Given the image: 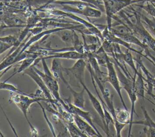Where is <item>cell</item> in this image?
I'll return each mask as SVG.
<instances>
[{
  "label": "cell",
  "instance_id": "obj_17",
  "mask_svg": "<svg viewBox=\"0 0 155 137\" xmlns=\"http://www.w3.org/2000/svg\"><path fill=\"white\" fill-rule=\"evenodd\" d=\"M145 81V78L143 77L142 74L136 76L134 81V89L138 98H141L142 99L145 98V88L144 81Z\"/></svg>",
  "mask_w": 155,
  "mask_h": 137
},
{
  "label": "cell",
  "instance_id": "obj_2",
  "mask_svg": "<svg viewBox=\"0 0 155 137\" xmlns=\"http://www.w3.org/2000/svg\"><path fill=\"white\" fill-rule=\"evenodd\" d=\"M112 61L114 64L122 88H123L125 90H126L131 102V113H130L131 119H130V122L129 124V130H128V136H130L133 122V114L135 113L137 115L135 111V103L138 97L136 95V93L134 89V81L136 80V78L134 79H131L127 76L125 75V73L123 72L122 69L119 67V66L115 62H114L113 61Z\"/></svg>",
  "mask_w": 155,
  "mask_h": 137
},
{
  "label": "cell",
  "instance_id": "obj_4",
  "mask_svg": "<svg viewBox=\"0 0 155 137\" xmlns=\"http://www.w3.org/2000/svg\"><path fill=\"white\" fill-rule=\"evenodd\" d=\"M34 68L36 71V72L41 76L42 79H43L44 83L45 84L46 86L51 92L53 97L55 100L59 102L66 110L68 111V106L66 104L64 99L61 98L60 94H59V84L58 81L54 78L53 74H47L44 73V72H41L39 69L36 68L35 65H34Z\"/></svg>",
  "mask_w": 155,
  "mask_h": 137
},
{
  "label": "cell",
  "instance_id": "obj_30",
  "mask_svg": "<svg viewBox=\"0 0 155 137\" xmlns=\"http://www.w3.org/2000/svg\"><path fill=\"white\" fill-rule=\"evenodd\" d=\"M148 48H147L145 49L143 51H144V52L145 53V55H146L147 56H148V58H150L152 60V61L153 62V64L155 65V57L150 53V50H149Z\"/></svg>",
  "mask_w": 155,
  "mask_h": 137
},
{
  "label": "cell",
  "instance_id": "obj_8",
  "mask_svg": "<svg viewBox=\"0 0 155 137\" xmlns=\"http://www.w3.org/2000/svg\"><path fill=\"white\" fill-rule=\"evenodd\" d=\"M34 65H35V64H33V65H31V67H30L29 68H28L27 69L24 70L23 72L24 75L25 74V75L29 76L35 82V83L37 84V85L42 91L45 97L47 99H48L49 102H50V103L53 102L55 99H53V96H52L51 92H50V90L46 86L45 84L44 83V82L43 79H42V78L41 77V76L35 70Z\"/></svg>",
  "mask_w": 155,
  "mask_h": 137
},
{
  "label": "cell",
  "instance_id": "obj_21",
  "mask_svg": "<svg viewBox=\"0 0 155 137\" xmlns=\"http://www.w3.org/2000/svg\"><path fill=\"white\" fill-rule=\"evenodd\" d=\"M116 119L120 122L129 124L130 122L131 113L125 108H117L116 109Z\"/></svg>",
  "mask_w": 155,
  "mask_h": 137
},
{
  "label": "cell",
  "instance_id": "obj_19",
  "mask_svg": "<svg viewBox=\"0 0 155 137\" xmlns=\"http://www.w3.org/2000/svg\"><path fill=\"white\" fill-rule=\"evenodd\" d=\"M139 13L143 25L155 38V18L152 16V18H150L140 12Z\"/></svg>",
  "mask_w": 155,
  "mask_h": 137
},
{
  "label": "cell",
  "instance_id": "obj_15",
  "mask_svg": "<svg viewBox=\"0 0 155 137\" xmlns=\"http://www.w3.org/2000/svg\"><path fill=\"white\" fill-rule=\"evenodd\" d=\"M50 70L53 76L58 81H62L65 85L69 84L63 75V72H64L63 70V67L58 58L53 59Z\"/></svg>",
  "mask_w": 155,
  "mask_h": 137
},
{
  "label": "cell",
  "instance_id": "obj_29",
  "mask_svg": "<svg viewBox=\"0 0 155 137\" xmlns=\"http://www.w3.org/2000/svg\"><path fill=\"white\" fill-rule=\"evenodd\" d=\"M12 47H13V45L7 44L5 42H4L2 41H1V42H0V54L2 55L6 50H7L9 48H12Z\"/></svg>",
  "mask_w": 155,
  "mask_h": 137
},
{
  "label": "cell",
  "instance_id": "obj_10",
  "mask_svg": "<svg viewBox=\"0 0 155 137\" xmlns=\"http://www.w3.org/2000/svg\"><path fill=\"white\" fill-rule=\"evenodd\" d=\"M64 101H65L66 104L68 106V112H70L72 114H74V115H76L80 116L81 118H82V119H84V120L87 121L96 130V131L99 133L100 136L101 137L102 136V135L99 132V130H97V127H96V125L94 124V122H93V119H92V115L91 114L90 112H89V111H84V110H82V109H81L79 107H78L75 106L73 104H72L68 99H64Z\"/></svg>",
  "mask_w": 155,
  "mask_h": 137
},
{
  "label": "cell",
  "instance_id": "obj_16",
  "mask_svg": "<svg viewBox=\"0 0 155 137\" xmlns=\"http://www.w3.org/2000/svg\"><path fill=\"white\" fill-rule=\"evenodd\" d=\"M67 89L70 91L72 96H73V104L81 109L84 108L85 104V99H84V93L85 92V89L83 87L81 91L76 92L75 91L70 85V83L67 85Z\"/></svg>",
  "mask_w": 155,
  "mask_h": 137
},
{
  "label": "cell",
  "instance_id": "obj_5",
  "mask_svg": "<svg viewBox=\"0 0 155 137\" xmlns=\"http://www.w3.org/2000/svg\"><path fill=\"white\" fill-rule=\"evenodd\" d=\"M106 67L107 68V82H108L112 85V87L114 88L115 91L117 92L120 98V100L122 102V104L123 105L124 108L128 110L122 95V93H121L122 86L120 85V81H119L114 64L113 62V61L111 60V58L110 57L107 59Z\"/></svg>",
  "mask_w": 155,
  "mask_h": 137
},
{
  "label": "cell",
  "instance_id": "obj_18",
  "mask_svg": "<svg viewBox=\"0 0 155 137\" xmlns=\"http://www.w3.org/2000/svg\"><path fill=\"white\" fill-rule=\"evenodd\" d=\"M37 58H38V57L33 56H29V57H27V58L24 59L22 61H21V64L19 67L18 68V69L15 72V73H14L13 75H12L10 76V77H9L8 79H7L5 81L7 82L8 80L10 79V78L13 77L15 75L24 72V70H25L26 69H27L28 68H29L30 67H31V65L35 64V60Z\"/></svg>",
  "mask_w": 155,
  "mask_h": 137
},
{
  "label": "cell",
  "instance_id": "obj_1",
  "mask_svg": "<svg viewBox=\"0 0 155 137\" xmlns=\"http://www.w3.org/2000/svg\"><path fill=\"white\" fill-rule=\"evenodd\" d=\"M10 101L13 102L21 111L23 113L25 118L26 119L30 128V132L32 136H37L38 135V132L37 130L35 129L34 126L31 124L30 121H29L27 113L28 112V109L31 104L33 103H38L41 101H49L44 98H39V97H31L27 95H24L22 94H19L17 93H14L12 92H10Z\"/></svg>",
  "mask_w": 155,
  "mask_h": 137
},
{
  "label": "cell",
  "instance_id": "obj_28",
  "mask_svg": "<svg viewBox=\"0 0 155 137\" xmlns=\"http://www.w3.org/2000/svg\"><path fill=\"white\" fill-rule=\"evenodd\" d=\"M143 132L147 135V136L150 137H155V129L149 127V126H145Z\"/></svg>",
  "mask_w": 155,
  "mask_h": 137
},
{
  "label": "cell",
  "instance_id": "obj_7",
  "mask_svg": "<svg viewBox=\"0 0 155 137\" xmlns=\"http://www.w3.org/2000/svg\"><path fill=\"white\" fill-rule=\"evenodd\" d=\"M61 5L62 6V10L65 12L80 14L91 18H97L102 16L101 11L93 4H87L79 7H71L67 4H61Z\"/></svg>",
  "mask_w": 155,
  "mask_h": 137
},
{
  "label": "cell",
  "instance_id": "obj_27",
  "mask_svg": "<svg viewBox=\"0 0 155 137\" xmlns=\"http://www.w3.org/2000/svg\"><path fill=\"white\" fill-rule=\"evenodd\" d=\"M38 104L40 105V107H41V109H42V112H43V113H44V116L45 117V119H46V121L47 122V124H48V125H49V127H50V130H51V133H52V134H53V136H56V133H55V132H54V128H53V127L52 124H51V122L49 121L48 119L47 118V115H46V113H45V111L44 108L43 107V106L42 105V104L40 103V101H39V102H38Z\"/></svg>",
  "mask_w": 155,
  "mask_h": 137
},
{
  "label": "cell",
  "instance_id": "obj_31",
  "mask_svg": "<svg viewBox=\"0 0 155 137\" xmlns=\"http://www.w3.org/2000/svg\"><path fill=\"white\" fill-rule=\"evenodd\" d=\"M58 0H47V2H46V4L44 5V6H42L41 7V8H42V7H46V6H47L48 5H49L50 4H51V3H54L55 2H56V1H58Z\"/></svg>",
  "mask_w": 155,
  "mask_h": 137
},
{
  "label": "cell",
  "instance_id": "obj_25",
  "mask_svg": "<svg viewBox=\"0 0 155 137\" xmlns=\"http://www.w3.org/2000/svg\"><path fill=\"white\" fill-rule=\"evenodd\" d=\"M0 89L1 90H8L9 92H12L14 93H17L19 94H22V95H27V96H30L31 97H38L36 94L35 95H32V94H28L27 93L21 91V90H19L18 88H17L15 85L12 84H9L7 83L5 81L4 82H0Z\"/></svg>",
  "mask_w": 155,
  "mask_h": 137
},
{
  "label": "cell",
  "instance_id": "obj_32",
  "mask_svg": "<svg viewBox=\"0 0 155 137\" xmlns=\"http://www.w3.org/2000/svg\"><path fill=\"white\" fill-rule=\"evenodd\" d=\"M148 100H149V99H148ZM149 101H150V102H151V104H154V105H155V104H154V103H153V102H151V101H150V100H149Z\"/></svg>",
  "mask_w": 155,
  "mask_h": 137
},
{
  "label": "cell",
  "instance_id": "obj_13",
  "mask_svg": "<svg viewBox=\"0 0 155 137\" xmlns=\"http://www.w3.org/2000/svg\"><path fill=\"white\" fill-rule=\"evenodd\" d=\"M81 84V85L82 86V87H84L85 89V92H87L88 98L90 99V101L94 108V109L96 110V112L98 113V115H99L103 125L104 126V127L105 128V114H104V109L102 107V104L99 100L97 99V98L90 92V90L87 88V87L85 85V84H84V81H81L79 82ZM105 130V129H104Z\"/></svg>",
  "mask_w": 155,
  "mask_h": 137
},
{
  "label": "cell",
  "instance_id": "obj_11",
  "mask_svg": "<svg viewBox=\"0 0 155 137\" xmlns=\"http://www.w3.org/2000/svg\"><path fill=\"white\" fill-rule=\"evenodd\" d=\"M43 59H53V58H58V59H73L78 60L79 59H86L87 55L80 53L75 50H68L64 52H50L48 53V54L43 57H41Z\"/></svg>",
  "mask_w": 155,
  "mask_h": 137
},
{
  "label": "cell",
  "instance_id": "obj_35",
  "mask_svg": "<svg viewBox=\"0 0 155 137\" xmlns=\"http://www.w3.org/2000/svg\"><path fill=\"white\" fill-rule=\"evenodd\" d=\"M154 89H155V85H154Z\"/></svg>",
  "mask_w": 155,
  "mask_h": 137
},
{
  "label": "cell",
  "instance_id": "obj_20",
  "mask_svg": "<svg viewBox=\"0 0 155 137\" xmlns=\"http://www.w3.org/2000/svg\"><path fill=\"white\" fill-rule=\"evenodd\" d=\"M91 54L95 58L99 65L104 66L106 67L107 59L109 56L102 45L95 52Z\"/></svg>",
  "mask_w": 155,
  "mask_h": 137
},
{
  "label": "cell",
  "instance_id": "obj_9",
  "mask_svg": "<svg viewBox=\"0 0 155 137\" xmlns=\"http://www.w3.org/2000/svg\"><path fill=\"white\" fill-rule=\"evenodd\" d=\"M87 62L85 59H79L76 60L74 65L70 68L63 67V70L70 76H73L79 82L84 81V72L87 68Z\"/></svg>",
  "mask_w": 155,
  "mask_h": 137
},
{
  "label": "cell",
  "instance_id": "obj_34",
  "mask_svg": "<svg viewBox=\"0 0 155 137\" xmlns=\"http://www.w3.org/2000/svg\"><path fill=\"white\" fill-rule=\"evenodd\" d=\"M143 2H145V1H147V0H142Z\"/></svg>",
  "mask_w": 155,
  "mask_h": 137
},
{
  "label": "cell",
  "instance_id": "obj_26",
  "mask_svg": "<svg viewBox=\"0 0 155 137\" xmlns=\"http://www.w3.org/2000/svg\"><path fill=\"white\" fill-rule=\"evenodd\" d=\"M144 2H145V4L138 5V6L143 9L151 16L155 18V5L154 2L150 1H145Z\"/></svg>",
  "mask_w": 155,
  "mask_h": 137
},
{
  "label": "cell",
  "instance_id": "obj_6",
  "mask_svg": "<svg viewBox=\"0 0 155 137\" xmlns=\"http://www.w3.org/2000/svg\"><path fill=\"white\" fill-rule=\"evenodd\" d=\"M51 12L54 15L67 17L68 18H70L73 20L76 21L80 24L83 25L90 32L91 34H93V35L97 36L98 37L100 38V39L102 41H104V38H103V36L102 35V32L96 25L91 24L90 22H88L87 21L84 19L75 15L74 13L65 12L62 10H53L51 11Z\"/></svg>",
  "mask_w": 155,
  "mask_h": 137
},
{
  "label": "cell",
  "instance_id": "obj_14",
  "mask_svg": "<svg viewBox=\"0 0 155 137\" xmlns=\"http://www.w3.org/2000/svg\"><path fill=\"white\" fill-rule=\"evenodd\" d=\"M70 26H68V27H58V28H52V29H50V30H44V31H42L41 32L38 33V34H36V35H34V36H33L32 37L30 38V39L29 40H28L27 41V42L25 43V45L24 46V47L22 48V50L21 51V52L19 53V54L22 53L23 52H24L25 50H27V48H28L29 47L31 46V45L35 43V42H36L37 41H39L41 38H42L43 37L47 36V35H50L53 33H57L59 31H61V30H62L64 29H65V28H68Z\"/></svg>",
  "mask_w": 155,
  "mask_h": 137
},
{
  "label": "cell",
  "instance_id": "obj_22",
  "mask_svg": "<svg viewBox=\"0 0 155 137\" xmlns=\"http://www.w3.org/2000/svg\"><path fill=\"white\" fill-rule=\"evenodd\" d=\"M131 51H130L128 49H127L125 50V52L124 53H123V58L124 61L125 62V63L127 64H128L133 70L134 72V75H141L142 73L140 72H139L137 69V68L136 67L134 62V58L132 56V54L131 53Z\"/></svg>",
  "mask_w": 155,
  "mask_h": 137
},
{
  "label": "cell",
  "instance_id": "obj_33",
  "mask_svg": "<svg viewBox=\"0 0 155 137\" xmlns=\"http://www.w3.org/2000/svg\"><path fill=\"white\" fill-rule=\"evenodd\" d=\"M7 120H8V121H8V118H7ZM9 124H10V122H9Z\"/></svg>",
  "mask_w": 155,
  "mask_h": 137
},
{
  "label": "cell",
  "instance_id": "obj_3",
  "mask_svg": "<svg viewBox=\"0 0 155 137\" xmlns=\"http://www.w3.org/2000/svg\"><path fill=\"white\" fill-rule=\"evenodd\" d=\"M102 2L107 15V25L110 30L112 26L111 19L114 15L133 4L143 1L142 0H102Z\"/></svg>",
  "mask_w": 155,
  "mask_h": 137
},
{
  "label": "cell",
  "instance_id": "obj_24",
  "mask_svg": "<svg viewBox=\"0 0 155 137\" xmlns=\"http://www.w3.org/2000/svg\"><path fill=\"white\" fill-rule=\"evenodd\" d=\"M141 109L142 110L143 114L144 115V119L133 121V124H141L145 126H149L155 129V122L150 118L144 105H141Z\"/></svg>",
  "mask_w": 155,
  "mask_h": 137
},
{
  "label": "cell",
  "instance_id": "obj_12",
  "mask_svg": "<svg viewBox=\"0 0 155 137\" xmlns=\"http://www.w3.org/2000/svg\"><path fill=\"white\" fill-rule=\"evenodd\" d=\"M74 123L76 124L80 130L87 136H99L101 137L96 130L87 121L81 118L80 116L73 114Z\"/></svg>",
  "mask_w": 155,
  "mask_h": 137
},
{
  "label": "cell",
  "instance_id": "obj_23",
  "mask_svg": "<svg viewBox=\"0 0 155 137\" xmlns=\"http://www.w3.org/2000/svg\"><path fill=\"white\" fill-rule=\"evenodd\" d=\"M74 122H65L64 124L67 131L68 132L70 135L73 137H87L84 133H83L80 129L78 127L76 124L74 123Z\"/></svg>",
  "mask_w": 155,
  "mask_h": 137
}]
</instances>
